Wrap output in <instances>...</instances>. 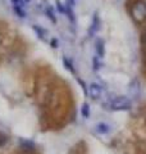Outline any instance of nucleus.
<instances>
[{
	"label": "nucleus",
	"instance_id": "nucleus-6",
	"mask_svg": "<svg viewBox=\"0 0 146 154\" xmlns=\"http://www.w3.org/2000/svg\"><path fill=\"white\" fill-rule=\"evenodd\" d=\"M33 31L36 32V35L38 36V38H40L41 41H45V42L47 41V31L44 30L41 26L35 25V26H33Z\"/></svg>",
	"mask_w": 146,
	"mask_h": 154
},
{
	"label": "nucleus",
	"instance_id": "nucleus-12",
	"mask_svg": "<svg viewBox=\"0 0 146 154\" xmlns=\"http://www.w3.org/2000/svg\"><path fill=\"white\" fill-rule=\"evenodd\" d=\"M46 14H47V17L51 19V22H56L55 16H54V11H53L51 7H47V8H46Z\"/></svg>",
	"mask_w": 146,
	"mask_h": 154
},
{
	"label": "nucleus",
	"instance_id": "nucleus-11",
	"mask_svg": "<svg viewBox=\"0 0 146 154\" xmlns=\"http://www.w3.org/2000/svg\"><path fill=\"white\" fill-rule=\"evenodd\" d=\"M63 63H64V66H65V68H67V69H69V71L72 72V73H75V68H73L72 60L69 59V58L64 57V59H63Z\"/></svg>",
	"mask_w": 146,
	"mask_h": 154
},
{
	"label": "nucleus",
	"instance_id": "nucleus-14",
	"mask_svg": "<svg viewBox=\"0 0 146 154\" xmlns=\"http://www.w3.org/2000/svg\"><path fill=\"white\" fill-rule=\"evenodd\" d=\"M7 140H8V139H7L5 136H4V135L0 134V145H3V144H5V143H7Z\"/></svg>",
	"mask_w": 146,
	"mask_h": 154
},
{
	"label": "nucleus",
	"instance_id": "nucleus-13",
	"mask_svg": "<svg viewBox=\"0 0 146 154\" xmlns=\"http://www.w3.org/2000/svg\"><path fill=\"white\" fill-rule=\"evenodd\" d=\"M100 59H101V58H99L97 55L94 58V69H95V71H97V69H99L100 67H101V62H100Z\"/></svg>",
	"mask_w": 146,
	"mask_h": 154
},
{
	"label": "nucleus",
	"instance_id": "nucleus-10",
	"mask_svg": "<svg viewBox=\"0 0 146 154\" xmlns=\"http://www.w3.org/2000/svg\"><path fill=\"white\" fill-rule=\"evenodd\" d=\"M81 113H82V116H84L85 118H89V117H90V105L87 104V103H85L84 105H82Z\"/></svg>",
	"mask_w": 146,
	"mask_h": 154
},
{
	"label": "nucleus",
	"instance_id": "nucleus-7",
	"mask_svg": "<svg viewBox=\"0 0 146 154\" xmlns=\"http://www.w3.org/2000/svg\"><path fill=\"white\" fill-rule=\"evenodd\" d=\"M96 53H97V57L99 58H103L104 54H105V44H104V40L103 38H99V40L96 41Z\"/></svg>",
	"mask_w": 146,
	"mask_h": 154
},
{
	"label": "nucleus",
	"instance_id": "nucleus-16",
	"mask_svg": "<svg viewBox=\"0 0 146 154\" xmlns=\"http://www.w3.org/2000/svg\"><path fill=\"white\" fill-rule=\"evenodd\" d=\"M71 2H73V0H71Z\"/></svg>",
	"mask_w": 146,
	"mask_h": 154
},
{
	"label": "nucleus",
	"instance_id": "nucleus-8",
	"mask_svg": "<svg viewBox=\"0 0 146 154\" xmlns=\"http://www.w3.org/2000/svg\"><path fill=\"white\" fill-rule=\"evenodd\" d=\"M129 94L131 95H133V96H137L138 93H140V84H138V81L137 80H133L132 81V84L129 85Z\"/></svg>",
	"mask_w": 146,
	"mask_h": 154
},
{
	"label": "nucleus",
	"instance_id": "nucleus-3",
	"mask_svg": "<svg viewBox=\"0 0 146 154\" xmlns=\"http://www.w3.org/2000/svg\"><path fill=\"white\" fill-rule=\"evenodd\" d=\"M89 94L94 100H99L104 96V88L99 84H91L89 86Z\"/></svg>",
	"mask_w": 146,
	"mask_h": 154
},
{
	"label": "nucleus",
	"instance_id": "nucleus-1",
	"mask_svg": "<svg viewBox=\"0 0 146 154\" xmlns=\"http://www.w3.org/2000/svg\"><path fill=\"white\" fill-rule=\"evenodd\" d=\"M105 107L106 109H111V110H128L132 107V103L126 96H115V98H111L110 100H108Z\"/></svg>",
	"mask_w": 146,
	"mask_h": 154
},
{
	"label": "nucleus",
	"instance_id": "nucleus-9",
	"mask_svg": "<svg viewBox=\"0 0 146 154\" xmlns=\"http://www.w3.org/2000/svg\"><path fill=\"white\" fill-rule=\"evenodd\" d=\"M100 25V21H99V17H97V13H95V17L92 19V25L90 27V35H94V33L99 30V26Z\"/></svg>",
	"mask_w": 146,
	"mask_h": 154
},
{
	"label": "nucleus",
	"instance_id": "nucleus-4",
	"mask_svg": "<svg viewBox=\"0 0 146 154\" xmlns=\"http://www.w3.org/2000/svg\"><path fill=\"white\" fill-rule=\"evenodd\" d=\"M12 2V5L14 9V13L19 17H26V12H24V4L27 2L26 0H11Z\"/></svg>",
	"mask_w": 146,
	"mask_h": 154
},
{
	"label": "nucleus",
	"instance_id": "nucleus-5",
	"mask_svg": "<svg viewBox=\"0 0 146 154\" xmlns=\"http://www.w3.org/2000/svg\"><path fill=\"white\" fill-rule=\"evenodd\" d=\"M95 130H96V132L100 135H108L111 131V127L105 122H99L95 126Z\"/></svg>",
	"mask_w": 146,
	"mask_h": 154
},
{
	"label": "nucleus",
	"instance_id": "nucleus-2",
	"mask_svg": "<svg viewBox=\"0 0 146 154\" xmlns=\"http://www.w3.org/2000/svg\"><path fill=\"white\" fill-rule=\"evenodd\" d=\"M131 14H132V18L137 23L144 22L146 19V3L136 2L131 8Z\"/></svg>",
	"mask_w": 146,
	"mask_h": 154
},
{
	"label": "nucleus",
	"instance_id": "nucleus-15",
	"mask_svg": "<svg viewBox=\"0 0 146 154\" xmlns=\"http://www.w3.org/2000/svg\"><path fill=\"white\" fill-rule=\"evenodd\" d=\"M51 45H53V48H56V45H58V41H56V38H54V40L51 41Z\"/></svg>",
	"mask_w": 146,
	"mask_h": 154
}]
</instances>
